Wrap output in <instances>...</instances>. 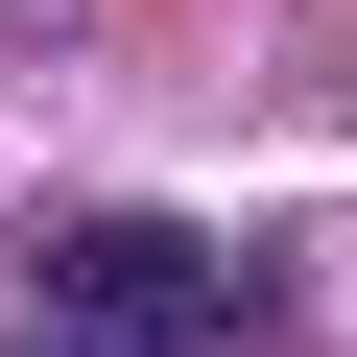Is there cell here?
Listing matches in <instances>:
<instances>
[{"mask_svg": "<svg viewBox=\"0 0 357 357\" xmlns=\"http://www.w3.org/2000/svg\"><path fill=\"white\" fill-rule=\"evenodd\" d=\"M24 333L215 357V333H238V238H191V215H48V238H24Z\"/></svg>", "mask_w": 357, "mask_h": 357, "instance_id": "cell-1", "label": "cell"}, {"mask_svg": "<svg viewBox=\"0 0 357 357\" xmlns=\"http://www.w3.org/2000/svg\"><path fill=\"white\" fill-rule=\"evenodd\" d=\"M24 357H96V333H24Z\"/></svg>", "mask_w": 357, "mask_h": 357, "instance_id": "cell-2", "label": "cell"}]
</instances>
